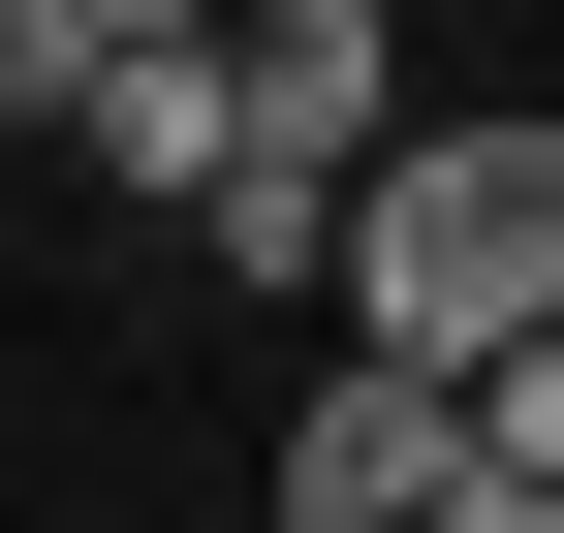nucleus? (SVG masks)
<instances>
[{"label":"nucleus","mask_w":564,"mask_h":533,"mask_svg":"<svg viewBox=\"0 0 564 533\" xmlns=\"http://www.w3.org/2000/svg\"><path fill=\"white\" fill-rule=\"evenodd\" d=\"M470 471H502V409H470V377H377V346H314V409H282V533H440Z\"/></svg>","instance_id":"3"},{"label":"nucleus","mask_w":564,"mask_h":533,"mask_svg":"<svg viewBox=\"0 0 564 533\" xmlns=\"http://www.w3.org/2000/svg\"><path fill=\"white\" fill-rule=\"evenodd\" d=\"M440 533H564V502H533V471H470V502H440Z\"/></svg>","instance_id":"6"},{"label":"nucleus","mask_w":564,"mask_h":533,"mask_svg":"<svg viewBox=\"0 0 564 533\" xmlns=\"http://www.w3.org/2000/svg\"><path fill=\"white\" fill-rule=\"evenodd\" d=\"M502 471H533V502H564V346H533V377H502Z\"/></svg>","instance_id":"5"},{"label":"nucleus","mask_w":564,"mask_h":533,"mask_svg":"<svg viewBox=\"0 0 564 533\" xmlns=\"http://www.w3.org/2000/svg\"><path fill=\"white\" fill-rule=\"evenodd\" d=\"M345 346H377V377H470V409L564 346V95L408 126V188L345 220Z\"/></svg>","instance_id":"1"},{"label":"nucleus","mask_w":564,"mask_h":533,"mask_svg":"<svg viewBox=\"0 0 564 533\" xmlns=\"http://www.w3.org/2000/svg\"><path fill=\"white\" fill-rule=\"evenodd\" d=\"M251 157L408 188V32H377V0H251Z\"/></svg>","instance_id":"4"},{"label":"nucleus","mask_w":564,"mask_h":533,"mask_svg":"<svg viewBox=\"0 0 564 533\" xmlns=\"http://www.w3.org/2000/svg\"><path fill=\"white\" fill-rule=\"evenodd\" d=\"M0 95H32L95 188H158V220H220V188H251V32H188V0H32Z\"/></svg>","instance_id":"2"}]
</instances>
